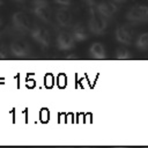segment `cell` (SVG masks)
<instances>
[{"label": "cell", "mask_w": 148, "mask_h": 148, "mask_svg": "<svg viewBox=\"0 0 148 148\" xmlns=\"http://www.w3.org/2000/svg\"><path fill=\"white\" fill-rule=\"evenodd\" d=\"M108 27V18H105L95 7L92 2L89 3V31L94 35H102Z\"/></svg>", "instance_id": "6da1fadb"}, {"label": "cell", "mask_w": 148, "mask_h": 148, "mask_svg": "<svg viewBox=\"0 0 148 148\" xmlns=\"http://www.w3.org/2000/svg\"><path fill=\"white\" fill-rule=\"evenodd\" d=\"M126 18L133 23L147 22L148 21V7L142 6V5H136L130 8V10L126 14Z\"/></svg>", "instance_id": "7a4b0ae2"}, {"label": "cell", "mask_w": 148, "mask_h": 148, "mask_svg": "<svg viewBox=\"0 0 148 148\" xmlns=\"http://www.w3.org/2000/svg\"><path fill=\"white\" fill-rule=\"evenodd\" d=\"M96 9L105 17V18H111L118 10H119V5L118 2H114L112 0L110 1H101L97 5H95Z\"/></svg>", "instance_id": "3957f363"}, {"label": "cell", "mask_w": 148, "mask_h": 148, "mask_svg": "<svg viewBox=\"0 0 148 148\" xmlns=\"http://www.w3.org/2000/svg\"><path fill=\"white\" fill-rule=\"evenodd\" d=\"M30 35L31 37L42 46L47 47L51 43V38L49 35V31L45 28H42L39 25H35L31 30H30Z\"/></svg>", "instance_id": "277c9868"}, {"label": "cell", "mask_w": 148, "mask_h": 148, "mask_svg": "<svg viewBox=\"0 0 148 148\" xmlns=\"http://www.w3.org/2000/svg\"><path fill=\"white\" fill-rule=\"evenodd\" d=\"M75 42L76 40L74 39L73 35L69 32H66V31H62V32L58 34V36H57V46H58V49H60L62 51L73 49L75 45Z\"/></svg>", "instance_id": "5b68a950"}, {"label": "cell", "mask_w": 148, "mask_h": 148, "mask_svg": "<svg viewBox=\"0 0 148 148\" xmlns=\"http://www.w3.org/2000/svg\"><path fill=\"white\" fill-rule=\"evenodd\" d=\"M114 37H116L117 42H119L120 44L130 45L132 43L133 31L128 25H120L117 28V30L114 32Z\"/></svg>", "instance_id": "8992f818"}, {"label": "cell", "mask_w": 148, "mask_h": 148, "mask_svg": "<svg viewBox=\"0 0 148 148\" xmlns=\"http://www.w3.org/2000/svg\"><path fill=\"white\" fill-rule=\"evenodd\" d=\"M9 47H10V52H12L15 57H18V58L27 57V56L29 54V52H30L28 44H27L24 40L18 39V38L12 40Z\"/></svg>", "instance_id": "52a82bcc"}, {"label": "cell", "mask_w": 148, "mask_h": 148, "mask_svg": "<svg viewBox=\"0 0 148 148\" xmlns=\"http://www.w3.org/2000/svg\"><path fill=\"white\" fill-rule=\"evenodd\" d=\"M12 21H13V24L14 27L22 31V32H27L30 30V23H29V20L27 17V15L23 13V12H16L13 17H12Z\"/></svg>", "instance_id": "ba28073f"}, {"label": "cell", "mask_w": 148, "mask_h": 148, "mask_svg": "<svg viewBox=\"0 0 148 148\" xmlns=\"http://www.w3.org/2000/svg\"><path fill=\"white\" fill-rule=\"evenodd\" d=\"M56 18H57V22L64 27V28H67L71 25L72 23V14L71 12L67 9V8H59L57 10V14H56Z\"/></svg>", "instance_id": "9c48e42d"}, {"label": "cell", "mask_w": 148, "mask_h": 148, "mask_svg": "<svg viewBox=\"0 0 148 148\" xmlns=\"http://www.w3.org/2000/svg\"><path fill=\"white\" fill-rule=\"evenodd\" d=\"M32 12L40 21H43L45 23H52L49 6H36V5H34L32 6Z\"/></svg>", "instance_id": "30bf717a"}, {"label": "cell", "mask_w": 148, "mask_h": 148, "mask_svg": "<svg viewBox=\"0 0 148 148\" xmlns=\"http://www.w3.org/2000/svg\"><path fill=\"white\" fill-rule=\"evenodd\" d=\"M72 35H73V37H74V39H75L76 42H83V40H86V39L88 38V36H89L88 29H87L83 24H81V23H77V24H75V25L73 27V29H72Z\"/></svg>", "instance_id": "8fae6325"}, {"label": "cell", "mask_w": 148, "mask_h": 148, "mask_svg": "<svg viewBox=\"0 0 148 148\" xmlns=\"http://www.w3.org/2000/svg\"><path fill=\"white\" fill-rule=\"evenodd\" d=\"M89 54L95 59H105L106 52L102 43H92L89 47Z\"/></svg>", "instance_id": "7c38bea8"}, {"label": "cell", "mask_w": 148, "mask_h": 148, "mask_svg": "<svg viewBox=\"0 0 148 148\" xmlns=\"http://www.w3.org/2000/svg\"><path fill=\"white\" fill-rule=\"evenodd\" d=\"M135 46H136L139 50H142V51L148 50V32L141 34V35L136 38Z\"/></svg>", "instance_id": "4fadbf2b"}, {"label": "cell", "mask_w": 148, "mask_h": 148, "mask_svg": "<svg viewBox=\"0 0 148 148\" xmlns=\"http://www.w3.org/2000/svg\"><path fill=\"white\" fill-rule=\"evenodd\" d=\"M114 57H116V59H119V60H127V59H131V58H132L131 53H130L126 49H124V47L118 49Z\"/></svg>", "instance_id": "5bb4252c"}, {"label": "cell", "mask_w": 148, "mask_h": 148, "mask_svg": "<svg viewBox=\"0 0 148 148\" xmlns=\"http://www.w3.org/2000/svg\"><path fill=\"white\" fill-rule=\"evenodd\" d=\"M0 57H1V58H6V57H7L6 47H5V44H3V40H2L1 35H0Z\"/></svg>", "instance_id": "9a60e30c"}, {"label": "cell", "mask_w": 148, "mask_h": 148, "mask_svg": "<svg viewBox=\"0 0 148 148\" xmlns=\"http://www.w3.org/2000/svg\"><path fill=\"white\" fill-rule=\"evenodd\" d=\"M47 0H32V5L36 6H47Z\"/></svg>", "instance_id": "2e32d148"}, {"label": "cell", "mask_w": 148, "mask_h": 148, "mask_svg": "<svg viewBox=\"0 0 148 148\" xmlns=\"http://www.w3.org/2000/svg\"><path fill=\"white\" fill-rule=\"evenodd\" d=\"M58 5H60V6H62V7H67V6H69L71 5V0H54Z\"/></svg>", "instance_id": "e0dca14e"}, {"label": "cell", "mask_w": 148, "mask_h": 148, "mask_svg": "<svg viewBox=\"0 0 148 148\" xmlns=\"http://www.w3.org/2000/svg\"><path fill=\"white\" fill-rule=\"evenodd\" d=\"M66 59H76V57H75L74 54H71V56H67Z\"/></svg>", "instance_id": "ac0fdd59"}, {"label": "cell", "mask_w": 148, "mask_h": 148, "mask_svg": "<svg viewBox=\"0 0 148 148\" xmlns=\"http://www.w3.org/2000/svg\"><path fill=\"white\" fill-rule=\"evenodd\" d=\"M112 1H114V2H118V3H123V2H125L126 0H112Z\"/></svg>", "instance_id": "d6986e66"}, {"label": "cell", "mask_w": 148, "mask_h": 148, "mask_svg": "<svg viewBox=\"0 0 148 148\" xmlns=\"http://www.w3.org/2000/svg\"><path fill=\"white\" fill-rule=\"evenodd\" d=\"M14 1H16V2H23L24 0H14Z\"/></svg>", "instance_id": "ffe728a7"}, {"label": "cell", "mask_w": 148, "mask_h": 148, "mask_svg": "<svg viewBox=\"0 0 148 148\" xmlns=\"http://www.w3.org/2000/svg\"><path fill=\"white\" fill-rule=\"evenodd\" d=\"M84 1H87V2H89V3H90V2H92V0H84Z\"/></svg>", "instance_id": "44dd1931"}, {"label": "cell", "mask_w": 148, "mask_h": 148, "mask_svg": "<svg viewBox=\"0 0 148 148\" xmlns=\"http://www.w3.org/2000/svg\"><path fill=\"white\" fill-rule=\"evenodd\" d=\"M1 3H2V0H0V5H1Z\"/></svg>", "instance_id": "7402d4cb"}, {"label": "cell", "mask_w": 148, "mask_h": 148, "mask_svg": "<svg viewBox=\"0 0 148 148\" xmlns=\"http://www.w3.org/2000/svg\"><path fill=\"white\" fill-rule=\"evenodd\" d=\"M0 25H1V17H0Z\"/></svg>", "instance_id": "603a6c76"}]
</instances>
